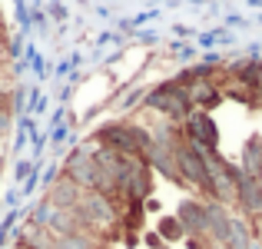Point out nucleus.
Listing matches in <instances>:
<instances>
[{
  "label": "nucleus",
  "mask_w": 262,
  "mask_h": 249,
  "mask_svg": "<svg viewBox=\"0 0 262 249\" xmlns=\"http://www.w3.org/2000/svg\"><path fill=\"white\" fill-rule=\"evenodd\" d=\"M93 143L96 147H106L120 156H136L143 160L153 143V133L140 123H129V120H116V123H103L100 130L93 133Z\"/></svg>",
  "instance_id": "obj_1"
},
{
  "label": "nucleus",
  "mask_w": 262,
  "mask_h": 249,
  "mask_svg": "<svg viewBox=\"0 0 262 249\" xmlns=\"http://www.w3.org/2000/svg\"><path fill=\"white\" fill-rule=\"evenodd\" d=\"M189 100H192V110H206V113H212V107H219V103L226 100V90L219 87L216 80H199L189 87Z\"/></svg>",
  "instance_id": "obj_8"
},
{
  "label": "nucleus",
  "mask_w": 262,
  "mask_h": 249,
  "mask_svg": "<svg viewBox=\"0 0 262 249\" xmlns=\"http://www.w3.org/2000/svg\"><path fill=\"white\" fill-rule=\"evenodd\" d=\"M229 176H232V183H236V213L246 216L249 223L262 219V186H259V179L249 176V173L236 163H229Z\"/></svg>",
  "instance_id": "obj_3"
},
{
  "label": "nucleus",
  "mask_w": 262,
  "mask_h": 249,
  "mask_svg": "<svg viewBox=\"0 0 262 249\" xmlns=\"http://www.w3.org/2000/svg\"><path fill=\"white\" fill-rule=\"evenodd\" d=\"M50 216H53V206L43 199V203H37V210L30 213V226H43L47 230V226H50Z\"/></svg>",
  "instance_id": "obj_13"
},
{
  "label": "nucleus",
  "mask_w": 262,
  "mask_h": 249,
  "mask_svg": "<svg viewBox=\"0 0 262 249\" xmlns=\"http://www.w3.org/2000/svg\"><path fill=\"white\" fill-rule=\"evenodd\" d=\"M239 166H243L249 176H259V173H262V136H259V133L246 140V147H243V163H239Z\"/></svg>",
  "instance_id": "obj_9"
},
{
  "label": "nucleus",
  "mask_w": 262,
  "mask_h": 249,
  "mask_svg": "<svg viewBox=\"0 0 262 249\" xmlns=\"http://www.w3.org/2000/svg\"><path fill=\"white\" fill-rule=\"evenodd\" d=\"M143 107L160 113L163 120H173V123H183L186 116L192 113V100H189V90L176 80H166L160 87H153L146 96H143Z\"/></svg>",
  "instance_id": "obj_2"
},
{
  "label": "nucleus",
  "mask_w": 262,
  "mask_h": 249,
  "mask_svg": "<svg viewBox=\"0 0 262 249\" xmlns=\"http://www.w3.org/2000/svg\"><path fill=\"white\" fill-rule=\"evenodd\" d=\"M80 199H83V190H80L73 179H67V176L57 173L53 183H50V190H47V203H50L53 210H77Z\"/></svg>",
  "instance_id": "obj_7"
},
{
  "label": "nucleus",
  "mask_w": 262,
  "mask_h": 249,
  "mask_svg": "<svg viewBox=\"0 0 262 249\" xmlns=\"http://www.w3.org/2000/svg\"><path fill=\"white\" fill-rule=\"evenodd\" d=\"M0 47H4V30H0Z\"/></svg>",
  "instance_id": "obj_18"
},
{
  "label": "nucleus",
  "mask_w": 262,
  "mask_h": 249,
  "mask_svg": "<svg viewBox=\"0 0 262 249\" xmlns=\"http://www.w3.org/2000/svg\"><path fill=\"white\" fill-rule=\"evenodd\" d=\"M0 50H4V47H0Z\"/></svg>",
  "instance_id": "obj_19"
},
{
  "label": "nucleus",
  "mask_w": 262,
  "mask_h": 249,
  "mask_svg": "<svg viewBox=\"0 0 262 249\" xmlns=\"http://www.w3.org/2000/svg\"><path fill=\"white\" fill-rule=\"evenodd\" d=\"M27 173H30V166H27V163H20V166H17V179H24Z\"/></svg>",
  "instance_id": "obj_17"
},
{
  "label": "nucleus",
  "mask_w": 262,
  "mask_h": 249,
  "mask_svg": "<svg viewBox=\"0 0 262 249\" xmlns=\"http://www.w3.org/2000/svg\"><path fill=\"white\" fill-rule=\"evenodd\" d=\"M246 249H262V236H252V239H249V246H246Z\"/></svg>",
  "instance_id": "obj_16"
},
{
  "label": "nucleus",
  "mask_w": 262,
  "mask_h": 249,
  "mask_svg": "<svg viewBox=\"0 0 262 249\" xmlns=\"http://www.w3.org/2000/svg\"><path fill=\"white\" fill-rule=\"evenodd\" d=\"M156 236H160L163 243H183L186 233H183V223H179L176 216H163L160 223H156Z\"/></svg>",
  "instance_id": "obj_12"
},
{
  "label": "nucleus",
  "mask_w": 262,
  "mask_h": 249,
  "mask_svg": "<svg viewBox=\"0 0 262 249\" xmlns=\"http://www.w3.org/2000/svg\"><path fill=\"white\" fill-rule=\"evenodd\" d=\"M183 133L192 147H199L203 153H219V127L212 120V113L206 110H192L183 120Z\"/></svg>",
  "instance_id": "obj_4"
},
{
  "label": "nucleus",
  "mask_w": 262,
  "mask_h": 249,
  "mask_svg": "<svg viewBox=\"0 0 262 249\" xmlns=\"http://www.w3.org/2000/svg\"><path fill=\"white\" fill-rule=\"evenodd\" d=\"M146 246H149V249H166V243H163L156 233H146Z\"/></svg>",
  "instance_id": "obj_15"
},
{
  "label": "nucleus",
  "mask_w": 262,
  "mask_h": 249,
  "mask_svg": "<svg viewBox=\"0 0 262 249\" xmlns=\"http://www.w3.org/2000/svg\"><path fill=\"white\" fill-rule=\"evenodd\" d=\"M10 127H13V113H10V110H4V113H0V143H4L7 133H10Z\"/></svg>",
  "instance_id": "obj_14"
},
{
  "label": "nucleus",
  "mask_w": 262,
  "mask_h": 249,
  "mask_svg": "<svg viewBox=\"0 0 262 249\" xmlns=\"http://www.w3.org/2000/svg\"><path fill=\"white\" fill-rule=\"evenodd\" d=\"M20 239L33 249H53L57 246V236H53L50 230H43V226H27V230L20 233Z\"/></svg>",
  "instance_id": "obj_11"
},
{
  "label": "nucleus",
  "mask_w": 262,
  "mask_h": 249,
  "mask_svg": "<svg viewBox=\"0 0 262 249\" xmlns=\"http://www.w3.org/2000/svg\"><path fill=\"white\" fill-rule=\"evenodd\" d=\"M176 219L183 223L186 239H209L206 236V199H196V196L179 199Z\"/></svg>",
  "instance_id": "obj_6"
},
{
  "label": "nucleus",
  "mask_w": 262,
  "mask_h": 249,
  "mask_svg": "<svg viewBox=\"0 0 262 249\" xmlns=\"http://www.w3.org/2000/svg\"><path fill=\"white\" fill-rule=\"evenodd\" d=\"M53 249H103V239H96L93 233H70V236H60Z\"/></svg>",
  "instance_id": "obj_10"
},
{
  "label": "nucleus",
  "mask_w": 262,
  "mask_h": 249,
  "mask_svg": "<svg viewBox=\"0 0 262 249\" xmlns=\"http://www.w3.org/2000/svg\"><path fill=\"white\" fill-rule=\"evenodd\" d=\"M60 176L73 179L83 193H93L96 190V163H93L90 147H77V150H73V153L67 156L63 170H60Z\"/></svg>",
  "instance_id": "obj_5"
}]
</instances>
